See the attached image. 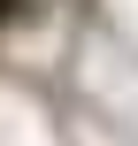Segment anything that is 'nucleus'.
<instances>
[{
  "instance_id": "nucleus-1",
  "label": "nucleus",
  "mask_w": 138,
  "mask_h": 146,
  "mask_svg": "<svg viewBox=\"0 0 138 146\" xmlns=\"http://www.w3.org/2000/svg\"><path fill=\"white\" fill-rule=\"evenodd\" d=\"M38 8H46V0H0V38L23 31V23H38Z\"/></svg>"
}]
</instances>
